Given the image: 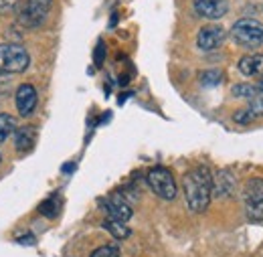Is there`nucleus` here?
<instances>
[{
    "label": "nucleus",
    "instance_id": "f257e3e1",
    "mask_svg": "<svg viewBox=\"0 0 263 257\" xmlns=\"http://www.w3.org/2000/svg\"><path fill=\"white\" fill-rule=\"evenodd\" d=\"M182 189H184V198L186 205L193 213H202L206 211L211 196H213V174L206 166H197L189 170L182 178Z\"/></svg>",
    "mask_w": 263,
    "mask_h": 257
},
{
    "label": "nucleus",
    "instance_id": "f03ea898",
    "mask_svg": "<svg viewBox=\"0 0 263 257\" xmlns=\"http://www.w3.org/2000/svg\"><path fill=\"white\" fill-rule=\"evenodd\" d=\"M31 57L23 45L2 43L0 45V71L4 73H23L29 69Z\"/></svg>",
    "mask_w": 263,
    "mask_h": 257
},
{
    "label": "nucleus",
    "instance_id": "7ed1b4c3",
    "mask_svg": "<svg viewBox=\"0 0 263 257\" xmlns=\"http://www.w3.org/2000/svg\"><path fill=\"white\" fill-rule=\"evenodd\" d=\"M231 36L237 45L247 47V49H257L263 45V25L253 19H241L233 25Z\"/></svg>",
    "mask_w": 263,
    "mask_h": 257
},
{
    "label": "nucleus",
    "instance_id": "20e7f679",
    "mask_svg": "<svg viewBox=\"0 0 263 257\" xmlns=\"http://www.w3.org/2000/svg\"><path fill=\"white\" fill-rule=\"evenodd\" d=\"M150 189L158 194L160 198L164 200H174L176 198V182H174V176L172 172L164 168V166H154L148 176H146Z\"/></svg>",
    "mask_w": 263,
    "mask_h": 257
},
{
    "label": "nucleus",
    "instance_id": "39448f33",
    "mask_svg": "<svg viewBox=\"0 0 263 257\" xmlns=\"http://www.w3.org/2000/svg\"><path fill=\"white\" fill-rule=\"evenodd\" d=\"M51 6H53V0H27L18 12V23L31 29L39 27L41 23H45Z\"/></svg>",
    "mask_w": 263,
    "mask_h": 257
},
{
    "label": "nucleus",
    "instance_id": "423d86ee",
    "mask_svg": "<svg viewBox=\"0 0 263 257\" xmlns=\"http://www.w3.org/2000/svg\"><path fill=\"white\" fill-rule=\"evenodd\" d=\"M245 211L251 221H263V178H253L247 182Z\"/></svg>",
    "mask_w": 263,
    "mask_h": 257
},
{
    "label": "nucleus",
    "instance_id": "0eeeda50",
    "mask_svg": "<svg viewBox=\"0 0 263 257\" xmlns=\"http://www.w3.org/2000/svg\"><path fill=\"white\" fill-rule=\"evenodd\" d=\"M227 39V32L221 25H206L197 34V45L200 51H215Z\"/></svg>",
    "mask_w": 263,
    "mask_h": 257
},
{
    "label": "nucleus",
    "instance_id": "6e6552de",
    "mask_svg": "<svg viewBox=\"0 0 263 257\" xmlns=\"http://www.w3.org/2000/svg\"><path fill=\"white\" fill-rule=\"evenodd\" d=\"M99 207L109 215V219H116V221H130L132 219V207L118 194H111L107 198H101L99 200Z\"/></svg>",
    "mask_w": 263,
    "mask_h": 257
},
{
    "label": "nucleus",
    "instance_id": "1a4fd4ad",
    "mask_svg": "<svg viewBox=\"0 0 263 257\" xmlns=\"http://www.w3.org/2000/svg\"><path fill=\"white\" fill-rule=\"evenodd\" d=\"M227 10H229L227 0H195V12L200 19L217 21V19H223Z\"/></svg>",
    "mask_w": 263,
    "mask_h": 257
},
{
    "label": "nucleus",
    "instance_id": "9d476101",
    "mask_svg": "<svg viewBox=\"0 0 263 257\" xmlns=\"http://www.w3.org/2000/svg\"><path fill=\"white\" fill-rule=\"evenodd\" d=\"M36 89H34L31 83H23L18 89H16V96H14V101H16V109L18 114L25 118V116H31L33 109L36 107Z\"/></svg>",
    "mask_w": 263,
    "mask_h": 257
},
{
    "label": "nucleus",
    "instance_id": "9b49d317",
    "mask_svg": "<svg viewBox=\"0 0 263 257\" xmlns=\"http://www.w3.org/2000/svg\"><path fill=\"white\" fill-rule=\"evenodd\" d=\"M239 71L247 77H259L263 79V55L261 53H253V55H245L239 61Z\"/></svg>",
    "mask_w": 263,
    "mask_h": 257
},
{
    "label": "nucleus",
    "instance_id": "f8f14e48",
    "mask_svg": "<svg viewBox=\"0 0 263 257\" xmlns=\"http://www.w3.org/2000/svg\"><path fill=\"white\" fill-rule=\"evenodd\" d=\"M34 144H36V130L33 126H25V128H18L14 132V146L21 154L31 152Z\"/></svg>",
    "mask_w": 263,
    "mask_h": 257
},
{
    "label": "nucleus",
    "instance_id": "ddd939ff",
    "mask_svg": "<svg viewBox=\"0 0 263 257\" xmlns=\"http://www.w3.org/2000/svg\"><path fill=\"white\" fill-rule=\"evenodd\" d=\"M233 187H235V180H233L231 172H227V170H221V172L217 174V178H213V193L219 194V196L231 194Z\"/></svg>",
    "mask_w": 263,
    "mask_h": 257
},
{
    "label": "nucleus",
    "instance_id": "4468645a",
    "mask_svg": "<svg viewBox=\"0 0 263 257\" xmlns=\"http://www.w3.org/2000/svg\"><path fill=\"white\" fill-rule=\"evenodd\" d=\"M263 116V99H251V105L243 112H237L235 114V122L239 124H249L251 120Z\"/></svg>",
    "mask_w": 263,
    "mask_h": 257
},
{
    "label": "nucleus",
    "instance_id": "2eb2a0df",
    "mask_svg": "<svg viewBox=\"0 0 263 257\" xmlns=\"http://www.w3.org/2000/svg\"><path fill=\"white\" fill-rule=\"evenodd\" d=\"M103 229L107 231V233H111L116 239H126V237H130V229L126 227V223H122V221H116V219H105L103 221Z\"/></svg>",
    "mask_w": 263,
    "mask_h": 257
},
{
    "label": "nucleus",
    "instance_id": "dca6fc26",
    "mask_svg": "<svg viewBox=\"0 0 263 257\" xmlns=\"http://www.w3.org/2000/svg\"><path fill=\"white\" fill-rule=\"evenodd\" d=\"M14 132H16V120L10 114H0V142L8 140V136Z\"/></svg>",
    "mask_w": 263,
    "mask_h": 257
},
{
    "label": "nucleus",
    "instance_id": "f3484780",
    "mask_svg": "<svg viewBox=\"0 0 263 257\" xmlns=\"http://www.w3.org/2000/svg\"><path fill=\"white\" fill-rule=\"evenodd\" d=\"M257 94H259V87H253V85H247V83H241V85L233 87V96L241 97V99H255Z\"/></svg>",
    "mask_w": 263,
    "mask_h": 257
},
{
    "label": "nucleus",
    "instance_id": "a211bd4d",
    "mask_svg": "<svg viewBox=\"0 0 263 257\" xmlns=\"http://www.w3.org/2000/svg\"><path fill=\"white\" fill-rule=\"evenodd\" d=\"M198 79L204 87H213V85H219L223 81V73L221 71H204V73H200Z\"/></svg>",
    "mask_w": 263,
    "mask_h": 257
},
{
    "label": "nucleus",
    "instance_id": "6ab92c4d",
    "mask_svg": "<svg viewBox=\"0 0 263 257\" xmlns=\"http://www.w3.org/2000/svg\"><path fill=\"white\" fill-rule=\"evenodd\" d=\"M57 211H59V207H57V196H51V198H47V200L41 205V213H43L45 217H49V219H55V217H57Z\"/></svg>",
    "mask_w": 263,
    "mask_h": 257
},
{
    "label": "nucleus",
    "instance_id": "aec40b11",
    "mask_svg": "<svg viewBox=\"0 0 263 257\" xmlns=\"http://www.w3.org/2000/svg\"><path fill=\"white\" fill-rule=\"evenodd\" d=\"M89 257H120V247L118 245H103L96 249Z\"/></svg>",
    "mask_w": 263,
    "mask_h": 257
},
{
    "label": "nucleus",
    "instance_id": "412c9836",
    "mask_svg": "<svg viewBox=\"0 0 263 257\" xmlns=\"http://www.w3.org/2000/svg\"><path fill=\"white\" fill-rule=\"evenodd\" d=\"M23 0H0V12H8V10H14Z\"/></svg>",
    "mask_w": 263,
    "mask_h": 257
},
{
    "label": "nucleus",
    "instance_id": "4be33fe9",
    "mask_svg": "<svg viewBox=\"0 0 263 257\" xmlns=\"http://www.w3.org/2000/svg\"><path fill=\"white\" fill-rule=\"evenodd\" d=\"M103 41H99L98 43V55H96V63L98 65H101V61H103Z\"/></svg>",
    "mask_w": 263,
    "mask_h": 257
},
{
    "label": "nucleus",
    "instance_id": "5701e85b",
    "mask_svg": "<svg viewBox=\"0 0 263 257\" xmlns=\"http://www.w3.org/2000/svg\"><path fill=\"white\" fill-rule=\"evenodd\" d=\"M259 91L263 94V79H261V83H259Z\"/></svg>",
    "mask_w": 263,
    "mask_h": 257
},
{
    "label": "nucleus",
    "instance_id": "b1692460",
    "mask_svg": "<svg viewBox=\"0 0 263 257\" xmlns=\"http://www.w3.org/2000/svg\"><path fill=\"white\" fill-rule=\"evenodd\" d=\"M0 160H2V156H0Z\"/></svg>",
    "mask_w": 263,
    "mask_h": 257
}]
</instances>
